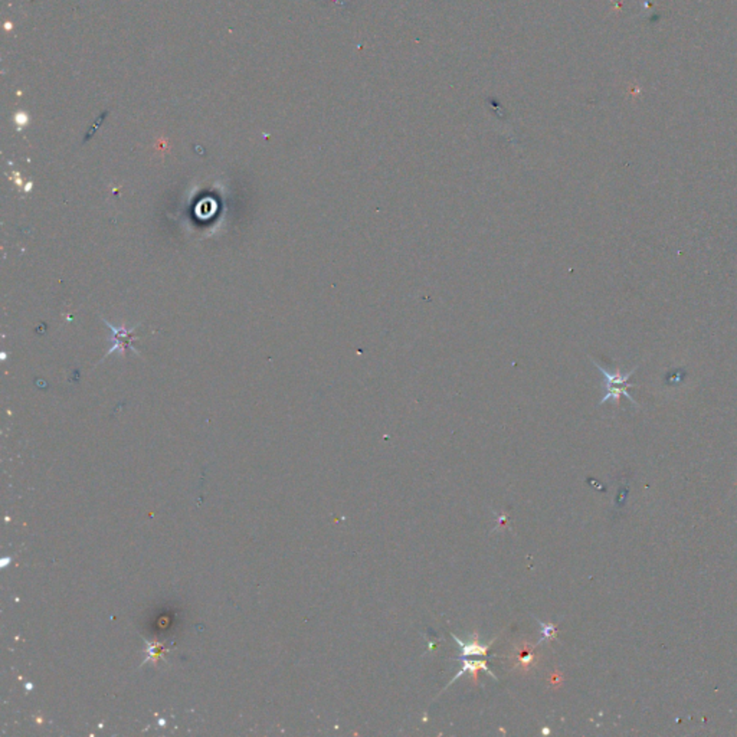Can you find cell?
<instances>
[{"label": "cell", "mask_w": 737, "mask_h": 737, "mask_svg": "<svg viewBox=\"0 0 737 737\" xmlns=\"http://www.w3.org/2000/svg\"><path fill=\"white\" fill-rule=\"evenodd\" d=\"M592 362H593V364H595L596 367H598V371L602 373V376H604V379H605V382H604L605 395H604V398L601 399L599 405H604V403L608 402V400L613 402V403H615V405H619V399H621V396H625L626 399H629L631 402H633L635 407H638L637 400L628 393V389H629V388H634L635 384L628 383V379L637 372V368H638L640 366H635V367L633 368V371L628 372V373H622V372L619 371V368H617V371L610 372V371H606V368H605L604 366H601V364H599L598 362H596V360L592 359Z\"/></svg>", "instance_id": "cell-1"}, {"label": "cell", "mask_w": 737, "mask_h": 737, "mask_svg": "<svg viewBox=\"0 0 737 737\" xmlns=\"http://www.w3.org/2000/svg\"><path fill=\"white\" fill-rule=\"evenodd\" d=\"M105 324H107L113 333L111 336V343H113V347L110 348V352L107 353L111 355V353H121V355H126L127 350H133V352L137 355L136 348L131 346V343L136 340V337L133 336V328H127V327H115V326H111L109 321H105Z\"/></svg>", "instance_id": "cell-2"}, {"label": "cell", "mask_w": 737, "mask_h": 737, "mask_svg": "<svg viewBox=\"0 0 737 737\" xmlns=\"http://www.w3.org/2000/svg\"><path fill=\"white\" fill-rule=\"evenodd\" d=\"M461 662H463V669H461V671H460L458 674H455V675H454V678L449 681V684H448L447 687H449L454 681H457V680H458L463 674H465V673H471L472 681L477 684V682H478V671H481V670L485 671L487 674H489V675L493 677L494 680H497V677H496L493 673H491V670L488 669L487 661H484V660H481V661H469V660H467L465 657H461ZM447 687H445V689H447Z\"/></svg>", "instance_id": "cell-3"}, {"label": "cell", "mask_w": 737, "mask_h": 737, "mask_svg": "<svg viewBox=\"0 0 737 737\" xmlns=\"http://www.w3.org/2000/svg\"><path fill=\"white\" fill-rule=\"evenodd\" d=\"M452 638L455 640V642H458V645L461 646V657H472V655H483V657H485L487 653H488V649H489V645L496 641V638H494L489 644H481L477 633L472 635L471 641L467 642V644L463 642L460 638L455 637L454 634H452Z\"/></svg>", "instance_id": "cell-4"}, {"label": "cell", "mask_w": 737, "mask_h": 737, "mask_svg": "<svg viewBox=\"0 0 737 737\" xmlns=\"http://www.w3.org/2000/svg\"><path fill=\"white\" fill-rule=\"evenodd\" d=\"M534 660H536L534 654L530 651V648L525 644L517 649V653L514 655L516 664L523 666V669H529V666L534 662Z\"/></svg>", "instance_id": "cell-5"}, {"label": "cell", "mask_w": 737, "mask_h": 737, "mask_svg": "<svg viewBox=\"0 0 737 737\" xmlns=\"http://www.w3.org/2000/svg\"><path fill=\"white\" fill-rule=\"evenodd\" d=\"M540 626H541V634H543L540 642H543V641H549V640H552V638L556 637V625L540 622Z\"/></svg>", "instance_id": "cell-6"}]
</instances>
